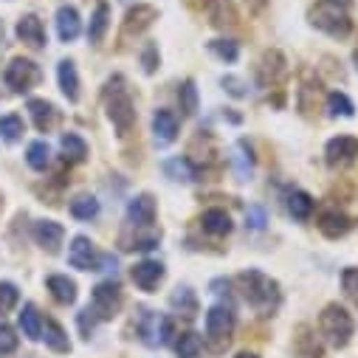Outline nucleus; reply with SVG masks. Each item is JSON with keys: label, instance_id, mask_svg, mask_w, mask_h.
I'll list each match as a JSON object with an SVG mask.
<instances>
[{"label": "nucleus", "instance_id": "1", "mask_svg": "<svg viewBox=\"0 0 358 358\" xmlns=\"http://www.w3.org/2000/svg\"><path fill=\"white\" fill-rule=\"evenodd\" d=\"M237 282L243 285V296L245 302L259 313V316H271L280 308V285L265 277L262 271H243L237 277Z\"/></svg>", "mask_w": 358, "mask_h": 358}, {"label": "nucleus", "instance_id": "2", "mask_svg": "<svg viewBox=\"0 0 358 358\" xmlns=\"http://www.w3.org/2000/svg\"><path fill=\"white\" fill-rule=\"evenodd\" d=\"M308 20L313 29H319L336 40H344L352 31V20H350L344 3H338V0H319V3L308 12Z\"/></svg>", "mask_w": 358, "mask_h": 358}, {"label": "nucleus", "instance_id": "3", "mask_svg": "<svg viewBox=\"0 0 358 358\" xmlns=\"http://www.w3.org/2000/svg\"><path fill=\"white\" fill-rule=\"evenodd\" d=\"M108 116H110L113 127L119 130V136H127L130 127L136 124V105L127 94L122 76L110 79V85H108Z\"/></svg>", "mask_w": 358, "mask_h": 358}, {"label": "nucleus", "instance_id": "4", "mask_svg": "<svg viewBox=\"0 0 358 358\" xmlns=\"http://www.w3.org/2000/svg\"><path fill=\"white\" fill-rule=\"evenodd\" d=\"M319 330L324 336V341L330 347H347L350 338H352V330H355V322L352 316L338 308V305H327L324 313L319 316Z\"/></svg>", "mask_w": 358, "mask_h": 358}, {"label": "nucleus", "instance_id": "5", "mask_svg": "<svg viewBox=\"0 0 358 358\" xmlns=\"http://www.w3.org/2000/svg\"><path fill=\"white\" fill-rule=\"evenodd\" d=\"M122 308V288L119 282L108 280V282H99L91 294V310L96 313V319H113Z\"/></svg>", "mask_w": 358, "mask_h": 358}, {"label": "nucleus", "instance_id": "6", "mask_svg": "<svg viewBox=\"0 0 358 358\" xmlns=\"http://www.w3.org/2000/svg\"><path fill=\"white\" fill-rule=\"evenodd\" d=\"M3 79H6V85L12 87V91L26 94V91H31V87L40 82V68H37L31 59L17 57V59H12V62H9V68H6Z\"/></svg>", "mask_w": 358, "mask_h": 358}, {"label": "nucleus", "instance_id": "7", "mask_svg": "<svg viewBox=\"0 0 358 358\" xmlns=\"http://www.w3.org/2000/svg\"><path fill=\"white\" fill-rule=\"evenodd\" d=\"M141 341L150 347H164L172 336V322L166 316H155L152 310H141V324H138Z\"/></svg>", "mask_w": 358, "mask_h": 358}, {"label": "nucleus", "instance_id": "8", "mask_svg": "<svg viewBox=\"0 0 358 358\" xmlns=\"http://www.w3.org/2000/svg\"><path fill=\"white\" fill-rule=\"evenodd\" d=\"M99 251H96V245L87 240L85 234H79V237H73L71 240V248H68V262L73 265V268H79V271H99Z\"/></svg>", "mask_w": 358, "mask_h": 358}, {"label": "nucleus", "instance_id": "9", "mask_svg": "<svg viewBox=\"0 0 358 358\" xmlns=\"http://www.w3.org/2000/svg\"><path fill=\"white\" fill-rule=\"evenodd\" d=\"M324 155H327L330 166H344V164L358 158V138L355 136H336L327 141Z\"/></svg>", "mask_w": 358, "mask_h": 358}, {"label": "nucleus", "instance_id": "10", "mask_svg": "<svg viewBox=\"0 0 358 358\" xmlns=\"http://www.w3.org/2000/svg\"><path fill=\"white\" fill-rule=\"evenodd\" d=\"M192 3L209 17L212 26H220L223 29V26H234L237 23V15H234L229 0H192Z\"/></svg>", "mask_w": 358, "mask_h": 358}, {"label": "nucleus", "instance_id": "11", "mask_svg": "<svg viewBox=\"0 0 358 358\" xmlns=\"http://www.w3.org/2000/svg\"><path fill=\"white\" fill-rule=\"evenodd\" d=\"M130 274H133V282H136L141 291L152 294V291L158 288V282L164 280V265H161L158 259H144V262L133 265Z\"/></svg>", "mask_w": 358, "mask_h": 358}, {"label": "nucleus", "instance_id": "12", "mask_svg": "<svg viewBox=\"0 0 358 358\" xmlns=\"http://www.w3.org/2000/svg\"><path fill=\"white\" fill-rule=\"evenodd\" d=\"M234 330V310L229 305H215L206 310V333L215 338H226Z\"/></svg>", "mask_w": 358, "mask_h": 358}, {"label": "nucleus", "instance_id": "13", "mask_svg": "<svg viewBox=\"0 0 358 358\" xmlns=\"http://www.w3.org/2000/svg\"><path fill=\"white\" fill-rule=\"evenodd\" d=\"M155 220V201L152 195H136L127 203V223L136 229H147Z\"/></svg>", "mask_w": 358, "mask_h": 358}, {"label": "nucleus", "instance_id": "14", "mask_svg": "<svg viewBox=\"0 0 358 358\" xmlns=\"http://www.w3.org/2000/svg\"><path fill=\"white\" fill-rule=\"evenodd\" d=\"M152 136H155V141L164 147V144H172L175 138H178V116L172 113V110H155V116H152Z\"/></svg>", "mask_w": 358, "mask_h": 358}, {"label": "nucleus", "instance_id": "15", "mask_svg": "<svg viewBox=\"0 0 358 358\" xmlns=\"http://www.w3.org/2000/svg\"><path fill=\"white\" fill-rule=\"evenodd\" d=\"M82 31V20H79V12L73 6H59L57 9V34L62 43H73Z\"/></svg>", "mask_w": 358, "mask_h": 358}, {"label": "nucleus", "instance_id": "16", "mask_svg": "<svg viewBox=\"0 0 358 358\" xmlns=\"http://www.w3.org/2000/svg\"><path fill=\"white\" fill-rule=\"evenodd\" d=\"M17 37L31 45V48H43L45 45V29H43V20L37 15H23L17 20Z\"/></svg>", "mask_w": 358, "mask_h": 358}, {"label": "nucleus", "instance_id": "17", "mask_svg": "<svg viewBox=\"0 0 358 358\" xmlns=\"http://www.w3.org/2000/svg\"><path fill=\"white\" fill-rule=\"evenodd\" d=\"M62 237H65V229L57 220H40V223H34V240H37V245L48 248L51 254L59 251Z\"/></svg>", "mask_w": 358, "mask_h": 358}, {"label": "nucleus", "instance_id": "18", "mask_svg": "<svg viewBox=\"0 0 358 358\" xmlns=\"http://www.w3.org/2000/svg\"><path fill=\"white\" fill-rule=\"evenodd\" d=\"M164 175L169 178V181H175V184H192L198 178V169H195V164L189 158L175 155V158L164 161Z\"/></svg>", "mask_w": 358, "mask_h": 358}, {"label": "nucleus", "instance_id": "19", "mask_svg": "<svg viewBox=\"0 0 358 358\" xmlns=\"http://www.w3.org/2000/svg\"><path fill=\"white\" fill-rule=\"evenodd\" d=\"M57 79H59V87H62V94L68 96V102H76L79 99V76H76V65L71 59L59 62Z\"/></svg>", "mask_w": 358, "mask_h": 358}, {"label": "nucleus", "instance_id": "20", "mask_svg": "<svg viewBox=\"0 0 358 358\" xmlns=\"http://www.w3.org/2000/svg\"><path fill=\"white\" fill-rule=\"evenodd\" d=\"M45 285H48L51 296H54L59 305H73V302H76V282H73V280H68V277H62V274H51Z\"/></svg>", "mask_w": 358, "mask_h": 358}, {"label": "nucleus", "instance_id": "21", "mask_svg": "<svg viewBox=\"0 0 358 358\" xmlns=\"http://www.w3.org/2000/svg\"><path fill=\"white\" fill-rule=\"evenodd\" d=\"M234 172H237V181H248L254 172V152L245 138H240L234 144Z\"/></svg>", "mask_w": 358, "mask_h": 358}, {"label": "nucleus", "instance_id": "22", "mask_svg": "<svg viewBox=\"0 0 358 358\" xmlns=\"http://www.w3.org/2000/svg\"><path fill=\"white\" fill-rule=\"evenodd\" d=\"M29 113H31L37 130H43V133L51 130L54 122H57V108H54L51 102H45V99H31V102H29Z\"/></svg>", "mask_w": 358, "mask_h": 358}, {"label": "nucleus", "instance_id": "23", "mask_svg": "<svg viewBox=\"0 0 358 358\" xmlns=\"http://www.w3.org/2000/svg\"><path fill=\"white\" fill-rule=\"evenodd\" d=\"M201 223H203V229H206L209 234H215V237H223V234L231 231V217H229L226 209H206L203 217H201Z\"/></svg>", "mask_w": 358, "mask_h": 358}, {"label": "nucleus", "instance_id": "24", "mask_svg": "<svg viewBox=\"0 0 358 358\" xmlns=\"http://www.w3.org/2000/svg\"><path fill=\"white\" fill-rule=\"evenodd\" d=\"M350 226H352L350 217L341 215V212H336V209H333V212H324L322 220H319L322 234H327V237H333V240H336V237H344V234L350 231Z\"/></svg>", "mask_w": 358, "mask_h": 358}, {"label": "nucleus", "instance_id": "25", "mask_svg": "<svg viewBox=\"0 0 358 358\" xmlns=\"http://www.w3.org/2000/svg\"><path fill=\"white\" fill-rule=\"evenodd\" d=\"M108 26H110V6L102 0V3H96V12L91 17V26H87V40H91V43H102Z\"/></svg>", "mask_w": 358, "mask_h": 358}, {"label": "nucleus", "instance_id": "26", "mask_svg": "<svg viewBox=\"0 0 358 358\" xmlns=\"http://www.w3.org/2000/svg\"><path fill=\"white\" fill-rule=\"evenodd\" d=\"M20 330H23V336L31 338V341H40V338H43V316L37 313L34 305H26V308L20 310Z\"/></svg>", "mask_w": 358, "mask_h": 358}, {"label": "nucleus", "instance_id": "27", "mask_svg": "<svg viewBox=\"0 0 358 358\" xmlns=\"http://www.w3.org/2000/svg\"><path fill=\"white\" fill-rule=\"evenodd\" d=\"M313 206H316L313 198L308 192H302V189H294L288 195V212H291L294 220H308L313 215Z\"/></svg>", "mask_w": 358, "mask_h": 358}, {"label": "nucleus", "instance_id": "28", "mask_svg": "<svg viewBox=\"0 0 358 358\" xmlns=\"http://www.w3.org/2000/svg\"><path fill=\"white\" fill-rule=\"evenodd\" d=\"M169 305L178 310V313H184V316H195L198 313V296L192 288H175V294L169 296Z\"/></svg>", "mask_w": 358, "mask_h": 358}, {"label": "nucleus", "instance_id": "29", "mask_svg": "<svg viewBox=\"0 0 358 358\" xmlns=\"http://www.w3.org/2000/svg\"><path fill=\"white\" fill-rule=\"evenodd\" d=\"M201 350H203V338L195 330L181 333V336H178V341H175V355L178 358H198Z\"/></svg>", "mask_w": 358, "mask_h": 358}, {"label": "nucleus", "instance_id": "30", "mask_svg": "<svg viewBox=\"0 0 358 358\" xmlns=\"http://www.w3.org/2000/svg\"><path fill=\"white\" fill-rule=\"evenodd\" d=\"M43 338H45V344L54 350V352H68L71 350V341H68V336H65V330L57 324V322H43Z\"/></svg>", "mask_w": 358, "mask_h": 358}, {"label": "nucleus", "instance_id": "31", "mask_svg": "<svg viewBox=\"0 0 358 358\" xmlns=\"http://www.w3.org/2000/svg\"><path fill=\"white\" fill-rule=\"evenodd\" d=\"M71 215L76 220H94L99 215V201L94 195H79L71 201Z\"/></svg>", "mask_w": 358, "mask_h": 358}, {"label": "nucleus", "instance_id": "32", "mask_svg": "<svg viewBox=\"0 0 358 358\" xmlns=\"http://www.w3.org/2000/svg\"><path fill=\"white\" fill-rule=\"evenodd\" d=\"M59 147H62V152H65L68 161H85V155H87V144L76 133H65L59 138Z\"/></svg>", "mask_w": 358, "mask_h": 358}, {"label": "nucleus", "instance_id": "33", "mask_svg": "<svg viewBox=\"0 0 358 358\" xmlns=\"http://www.w3.org/2000/svg\"><path fill=\"white\" fill-rule=\"evenodd\" d=\"M26 161H29L31 169L43 172L51 164V147H48V141H31L29 144V152H26Z\"/></svg>", "mask_w": 358, "mask_h": 358}, {"label": "nucleus", "instance_id": "34", "mask_svg": "<svg viewBox=\"0 0 358 358\" xmlns=\"http://www.w3.org/2000/svg\"><path fill=\"white\" fill-rule=\"evenodd\" d=\"M23 133H26V124H23L20 116H15V113L0 116V138H3V141L15 144V141H20Z\"/></svg>", "mask_w": 358, "mask_h": 358}, {"label": "nucleus", "instance_id": "35", "mask_svg": "<svg viewBox=\"0 0 358 358\" xmlns=\"http://www.w3.org/2000/svg\"><path fill=\"white\" fill-rule=\"evenodd\" d=\"M178 102H181V110L187 116H195L198 113V87H195L192 79H187L181 85V91H178Z\"/></svg>", "mask_w": 358, "mask_h": 358}, {"label": "nucleus", "instance_id": "36", "mask_svg": "<svg viewBox=\"0 0 358 358\" xmlns=\"http://www.w3.org/2000/svg\"><path fill=\"white\" fill-rule=\"evenodd\" d=\"M327 110H330V116H344V119L355 116V105L350 102L347 94H338V91H333L327 96Z\"/></svg>", "mask_w": 358, "mask_h": 358}, {"label": "nucleus", "instance_id": "37", "mask_svg": "<svg viewBox=\"0 0 358 358\" xmlns=\"http://www.w3.org/2000/svg\"><path fill=\"white\" fill-rule=\"evenodd\" d=\"M20 302V291L15 282H0V313L15 310Z\"/></svg>", "mask_w": 358, "mask_h": 358}, {"label": "nucleus", "instance_id": "38", "mask_svg": "<svg viewBox=\"0 0 358 358\" xmlns=\"http://www.w3.org/2000/svg\"><path fill=\"white\" fill-rule=\"evenodd\" d=\"M209 48H212L223 62H237V57H240V45H237L234 40H212Z\"/></svg>", "mask_w": 358, "mask_h": 358}, {"label": "nucleus", "instance_id": "39", "mask_svg": "<svg viewBox=\"0 0 358 358\" xmlns=\"http://www.w3.org/2000/svg\"><path fill=\"white\" fill-rule=\"evenodd\" d=\"M15 350H17V336H15V330H12L9 322L0 319V355H9Z\"/></svg>", "mask_w": 358, "mask_h": 358}, {"label": "nucleus", "instance_id": "40", "mask_svg": "<svg viewBox=\"0 0 358 358\" xmlns=\"http://www.w3.org/2000/svg\"><path fill=\"white\" fill-rule=\"evenodd\" d=\"M341 288L350 299H358V268H344L341 271Z\"/></svg>", "mask_w": 358, "mask_h": 358}, {"label": "nucleus", "instance_id": "41", "mask_svg": "<svg viewBox=\"0 0 358 358\" xmlns=\"http://www.w3.org/2000/svg\"><path fill=\"white\" fill-rule=\"evenodd\" d=\"M265 223H268L265 209H262V206H248V212H245V226H251L254 231H262Z\"/></svg>", "mask_w": 358, "mask_h": 358}, {"label": "nucleus", "instance_id": "42", "mask_svg": "<svg viewBox=\"0 0 358 358\" xmlns=\"http://www.w3.org/2000/svg\"><path fill=\"white\" fill-rule=\"evenodd\" d=\"M94 327H96V313H94L91 308H85V310L79 313V330H82V336H85V338H91Z\"/></svg>", "mask_w": 358, "mask_h": 358}, {"label": "nucleus", "instance_id": "43", "mask_svg": "<svg viewBox=\"0 0 358 358\" xmlns=\"http://www.w3.org/2000/svg\"><path fill=\"white\" fill-rule=\"evenodd\" d=\"M220 85L226 87V91H229L234 99H243V96L248 94V91H245V85H243L237 76H223V79H220Z\"/></svg>", "mask_w": 358, "mask_h": 358}, {"label": "nucleus", "instance_id": "44", "mask_svg": "<svg viewBox=\"0 0 358 358\" xmlns=\"http://www.w3.org/2000/svg\"><path fill=\"white\" fill-rule=\"evenodd\" d=\"M141 62H144V71H147V73H152V71H155V65H158V48H155V45H147V48H144V54H141Z\"/></svg>", "mask_w": 358, "mask_h": 358}, {"label": "nucleus", "instance_id": "45", "mask_svg": "<svg viewBox=\"0 0 358 358\" xmlns=\"http://www.w3.org/2000/svg\"><path fill=\"white\" fill-rule=\"evenodd\" d=\"M245 3H248L251 9H262V6H265V0H245Z\"/></svg>", "mask_w": 358, "mask_h": 358}, {"label": "nucleus", "instance_id": "46", "mask_svg": "<svg viewBox=\"0 0 358 358\" xmlns=\"http://www.w3.org/2000/svg\"><path fill=\"white\" fill-rule=\"evenodd\" d=\"M3 37H6V29H3V20H0V45H3Z\"/></svg>", "mask_w": 358, "mask_h": 358}, {"label": "nucleus", "instance_id": "47", "mask_svg": "<svg viewBox=\"0 0 358 358\" xmlns=\"http://www.w3.org/2000/svg\"><path fill=\"white\" fill-rule=\"evenodd\" d=\"M237 358H257V355H254V352H240Z\"/></svg>", "mask_w": 358, "mask_h": 358}, {"label": "nucleus", "instance_id": "48", "mask_svg": "<svg viewBox=\"0 0 358 358\" xmlns=\"http://www.w3.org/2000/svg\"><path fill=\"white\" fill-rule=\"evenodd\" d=\"M352 59H355V68H358V48H355V54H352Z\"/></svg>", "mask_w": 358, "mask_h": 358}]
</instances>
